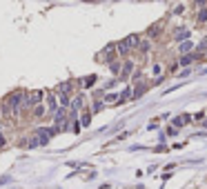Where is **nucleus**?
I'll list each match as a JSON object with an SVG mask.
<instances>
[{"instance_id":"obj_21","label":"nucleus","mask_w":207,"mask_h":189,"mask_svg":"<svg viewBox=\"0 0 207 189\" xmlns=\"http://www.w3.org/2000/svg\"><path fill=\"white\" fill-rule=\"evenodd\" d=\"M9 180H11V178H9V176H5V178H0V185H5V183H9Z\"/></svg>"},{"instance_id":"obj_20","label":"nucleus","mask_w":207,"mask_h":189,"mask_svg":"<svg viewBox=\"0 0 207 189\" xmlns=\"http://www.w3.org/2000/svg\"><path fill=\"white\" fill-rule=\"evenodd\" d=\"M198 20H207V9H205V11H201V16H198Z\"/></svg>"},{"instance_id":"obj_14","label":"nucleus","mask_w":207,"mask_h":189,"mask_svg":"<svg viewBox=\"0 0 207 189\" xmlns=\"http://www.w3.org/2000/svg\"><path fill=\"white\" fill-rule=\"evenodd\" d=\"M129 93H131V91H129V89H125L123 93H120V98H118V102H125V100L129 98Z\"/></svg>"},{"instance_id":"obj_3","label":"nucleus","mask_w":207,"mask_h":189,"mask_svg":"<svg viewBox=\"0 0 207 189\" xmlns=\"http://www.w3.org/2000/svg\"><path fill=\"white\" fill-rule=\"evenodd\" d=\"M56 131H62V129H67V122H65V120H67V111H65V109H58V111H56Z\"/></svg>"},{"instance_id":"obj_8","label":"nucleus","mask_w":207,"mask_h":189,"mask_svg":"<svg viewBox=\"0 0 207 189\" xmlns=\"http://www.w3.org/2000/svg\"><path fill=\"white\" fill-rule=\"evenodd\" d=\"M82 100H85L82 96H78V98H74V105H71V111H76V109H80V107H82Z\"/></svg>"},{"instance_id":"obj_19","label":"nucleus","mask_w":207,"mask_h":189,"mask_svg":"<svg viewBox=\"0 0 207 189\" xmlns=\"http://www.w3.org/2000/svg\"><path fill=\"white\" fill-rule=\"evenodd\" d=\"M111 71H114V73H118V71H120V67H118V62H114V65H111Z\"/></svg>"},{"instance_id":"obj_10","label":"nucleus","mask_w":207,"mask_h":189,"mask_svg":"<svg viewBox=\"0 0 207 189\" xmlns=\"http://www.w3.org/2000/svg\"><path fill=\"white\" fill-rule=\"evenodd\" d=\"M94 82H96V76H87V78L82 80V85H85V87H91Z\"/></svg>"},{"instance_id":"obj_2","label":"nucleus","mask_w":207,"mask_h":189,"mask_svg":"<svg viewBox=\"0 0 207 189\" xmlns=\"http://www.w3.org/2000/svg\"><path fill=\"white\" fill-rule=\"evenodd\" d=\"M56 134V129H47V127H38V129H36V134L34 136H38V143L40 145H47V143H49V138Z\"/></svg>"},{"instance_id":"obj_16","label":"nucleus","mask_w":207,"mask_h":189,"mask_svg":"<svg viewBox=\"0 0 207 189\" xmlns=\"http://www.w3.org/2000/svg\"><path fill=\"white\" fill-rule=\"evenodd\" d=\"M60 105L67 107V105H69V96H65V93H62V96H60Z\"/></svg>"},{"instance_id":"obj_22","label":"nucleus","mask_w":207,"mask_h":189,"mask_svg":"<svg viewBox=\"0 0 207 189\" xmlns=\"http://www.w3.org/2000/svg\"><path fill=\"white\" fill-rule=\"evenodd\" d=\"M2 145H5V136H2V134H0V147H2Z\"/></svg>"},{"instance_id":"obj_12","label":"nucleus","mask_w":207,"mask_h":189,"mask_svg":"<svg viewBox=\"0 0 207 189\" xmlns=\"http://www.w3.org/2000/svg\"><path fill=\"white\" fill-rule=\"evenodd\" d=\"M176 38H178V40H183V38H187V40H189V31H185V29H181V31L176 33Z\"/></svg>"},{"instance_id":"obj_18","label":"nucleus","mask_w":207,"mask_h":189,"mask_svg":"<svg viewBox=\"0 0 207 189\" xmlns=\"http://www.w3.org/2000/svg\"><path fill=\"white\" fill-rule=\"evenodd\" d=\"M89 120H91V118H89V113H85V116H82V125L87 127V125H89Z\"/></svg>"},{"instance_id":"obj_6","label":"nucleus","mask_w":207,"mask_h":189,"mask_svg":"<svg viewBox=\"0 0 207 189\" xmlns=\"http://www.w3.org/2000/svg\"><path fill=\"white\" fill-rule=\"evenodd\" d=\"M192 47H194V45H192L189 40H185V42H181V47H178V49H181V51L187 56V51H192Z\"/></svg>"},{"instance_id":"obj_5","label":"nucleus","mask_w":207,"mask_h":189,"mask_svg":"<svg viewBox=\"0 0 207 189\" xmlns=\"http://www.w3.org/2000/svg\"><path fill=\"white\" fill-rule=\"evenodd\" d=\"M123 42L127 45V49H131V47H136V45H138V38H136V36H127Z\"/></svg>"},{"instance_id":"obj_15","label":"nucleus","mask_w":207,"mask_h":189,"mask_svg":"<svg viewBox=\"0 0 207 189\" xmlns=\"http://www.w3.org/2000/svg\"><path fill=\"white\" fill-rule=\"evenodd\" d=\"M198 51H207V38H203L201 45H198Z\"/></svg>"},{"instance_id":"obj_7","label":"nucleus","mask_w":207,"mask_h":189,"mask_svg":"<svg viewBox=\"0 0 207 189\" xmlns=\"http://www.w3.org/2000/svg\"><path fill=\"white\" fill-rule=\"evenodd\" d=\"M187 120H189V116H178V118H174V127H183Z\"/></svg>"},{"instance_id":"obj_11","label":"nucleus","mask_w":207,"mask_h":189,"mask_svg":"<svg viewBox=\"0 0 207 189\" xmlns=\"http://www.w3.org/2000/svg\"><path fill=\"white\" fill-rule=\"evenodd\" d=\"M47 100H49V109H51V111H58V105H56V98H54V96H49Z\"/></svg>"},{"instance_id":"obj_13","label":"nucleus","mask_w":207,"mask_h":189,"mask_svg":"<svg viewBox=\"0 0 207 189\" xmlns=\"http://www.w3.org/2000/svg\"><path fill=\"white\" fill-rule=\"evenodd\" d=\"M194 62V56H183V60H181V65H192Z\"/></svg>"},{"instance_id":"obj_1","label":"nucleus","mask_w":207,"mask_h":189,"mask_svg":"<svg viewBox=\"0 0 207 189\" xmlns=\"http://www.w3.org/2000/svg\"><path fill=\"white\" fill-rule=\"evenodd\" d=\"M5 107H7V111L11 113V116H18V109L22 107V91H16V93H11V96H7L5 98Z\"/></svg>"},{"instance_id":"obj_4","label":"nucleus","mask_w":207,"mask_h":189,"mask_svg":"<svg viewBox=\"0 0 207 189\" xmlns=\"http://www.w3.org/2000/svg\"><path fill=\"white\" fill-rule=\"evenodd\" d=\"M40 98H42V91H31V93H27L25 105L27 107H38L40 105Z\"/></svg>"},{"instance_id":"obj_9","label":"nucleus","mask_w":207,"mask_h":189,"mask_svg":"<svg viewBox=\"0 0 207 189\" xmlns=\"http://www.w3.org/2000/svg\"><path fill=\"white\" fill-rule=\"evenodd\" d=\"M58 89H60V93H65V96H67V93L71 91V85H69V82H62V85H60Z\"/></svg>"},{"instance_id":"obj_17","label":"nucleus","mask_w":207,"mask_h":189,"mask_svg":"<svg viewBox=\"0 0 207 189\" xmlns=\"http://www.w3.org/2000/svg\"><path fill=\"white\" fill-rule=\"evenodd\" d=\"M131 71V62H125V69H123V76H129Z\"/></svg>"}]
</instances>
